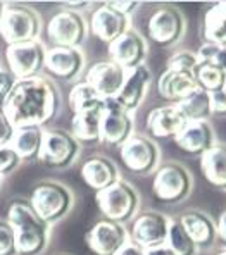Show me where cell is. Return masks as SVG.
Instances as JSON below:
<instances>
[{
  "label": "cell",
  "instance_id": "2e32d148",
  "mask_svg": "<svg viewBox=\"0 0 226 255\" xmlns=\"http://www.w3.org/2000/svg\"><path fill=\"white\" fill-rule=\"evenodd\" d=\"M126 73V69H123L121 66H118V64L109 59V61L92 64L88 67V71H86L85 81L102 99H114V97H118L119 90H121Z\"/></svg>",
  "mask_w": 226,
  "mask_h": 255
},
{
  "label": "cell",
  "instance_id": "7bdbcfd3",
  "mask_svg": "<svg viewBox=\"0 0 226 255\" xmlns=\"http://www.w3.org/2000/svg\"><path fill=\"white\" fill-rule=\"evenodd\" d=\"M145 255H176V254L168 245H159V247H152V249H147Z\"/></svg>",
  "mask_w": 226,
  "mask_h": 255
},
{
  "label": "cell",
  "instance_id": "52a82bcc",
  "mask_svg": "<svg viewBox=\"0 0 226 255\" xmlns=\"http://www.w3.org/2000/svg\"><path fill=\"white\" fill-rule=\"evenodd\" d=\"M78 153H80V143L71 133L62 129L43 131V141L38 155V160L43 166L64 169L76 160Z\"/></svg>",
  "mask_w": 226,
  "mask_h": 255
},
{
  "label": "cell",
  "instance_id": "4dcf8cb0",
  "mask_svg": "<svg viewBox=\"0 0 226 255\" xmlns=\"http://www.w3.org/2000/svg\"><path fill=\"white\" fill-rule=\"evenodd\" d=\"M194 76L199 88L207 93L220 92V90H225L226 86V71L216 66H211V64L199 62L194 71Z\"/></svg>",
  "mask_w": 226,
  "mask_h": 255
},
{
  "label": "cell",
  "instance_id": "8d00e7d4",
  "mask_svg": "<svg viewBox=\"0 0 226 255\" xmlns=\"http://www.w3.org/2000/svg\"><path fill=\"white\" fill-rule=\"evenodd\" d=\"M16 83H17V78L12 74V71H10L9 67L0 66V97L5 99V97L12 92Z\"/></svg>",
  "mask_w": 226,
  "mask_h": 255
},
{
  "label": "cell",
  "instance_id": "d6a6232c",
  "mask_svg": "<svg viewBox=\"0 0 226 255\" xmlns=\"http://www.w3.org/2000/svg\"><path fill=\"white\" fill-rule=\"evenodd\" d=\"M199 62L211 64V66H216L220 69L226 71V47L218 43H204L197 52Z\"/></svg>",
  "mask_w": 226,
  "mask_h": 255
},
{
  "label": "cell",
  "instance_id": "83f0119b",
  "mask_svg": "<svg viewBox=\"0 0 226 255\" xmlns=\"http://www.w3.org/2000/svg\"><path fill=\"white\" fill-rule=\"evenodd\" d=\"M202 35L207 43H218L226 47V2L216 3L206 12Z\"/></svg>",
  "mask_w": 226,
  "mask_h": 255
},
{
  "label": "cell",
  "instance_id": "bcb514c9",
  "mask_svg": "<svg viewBox=\"0 0 226 255\" xmlns=\"http://www.w3.org/2000/svg\"><path fill=\"white\" fill-rule=\"evenodd\" d=\"M3 7H5V5H3V3H2V2H0V17H2V12H3Z\"/></svg>",
  "mask_w": 226,
  "mask_h": 255
},
{
  "label": "cell",
  "instance_id": "6da1fadb",
  "mask_svg": "<svg viewBox=\"0 0 226 255\" xmlns=\"http://www.w3.org/2000/svg\"><path fill=\"white\" fill-rule=\"evenodd\" d=\"M59 104L61 99L55 85L43 76H33L17 80L12 92L3 99L2 112L14 128H43L55 118Z\"/></svg>",
  "mask_w": 226,
  "mask_h": 255
},
{
  "label": "cell",
  "instance_id": "1f68e13d",
  "mask_svg": "<svg viewBox=\"0 0 226 255\" xmlns=\"http://www.w3.org/2000/svg\"><path fill=\"white\" fill-rule=\"evenodd\" d=\"M166 245L176 255H197V245H195V242L190 238V235L187 233L180 221H171L169 223Z\"/></svg>",
  "mask_w": 226,
  "mask_h": 255
},
{
  "label": "cell",
  "instance_id": "e575fe53",
  "mask_svg": "<svg viewBox=\"0 0 226 255\" xmlns=\"http://www.w3.org/2000/svg\"><path fill=\"white\" fill-rule=\"evenodd\" d=\"M0 255H16V236L7 221H0Z\"/></svg>",
  "mask_w": 226,
  "mask_h": 255
},
{
  "label": "cell",
  "instance_id": "f6af8a7d",
  "mask_svg": "<svg viewBox=\"0 0 226 255\" xmlns=\"http://www.w3.org/2000/svg\"><path fill=\"white\" fill-rule=\"evenodd\" d=\"M214 255H226V249H223V250H220V252H216Z\"/></svg>",
  "mask_w": 226,
  "mask_h": 255
},
{
  "label": "cell",
  "instance_id": "8992f818",
  "mask_svg": "<svg viewBox=\"0 0 226 255\" xmlns=\"http://www.w3.org/2000/svg\"><path fill=\"white\" fill-rule=\"evenodd\" d=\"M192 176L182 164L169 162L161 166L152 181V195L161 204H180L190 195Z\"/></svg>",
  "mask_w": 226,
  "mask_h": 255
},
{
  "label": "cell",
  "instance_id": "30bf717a",
  "mask_svg": "<svg viewBox=\"0 0 226 255\" xmlns=\"http://www.w3.org/2000/svg\"><path fill=\"white\" fill-rule=\"evenodd\" d=\"M47 36L54 47L78 48L86 36V22L80 12L62 9L47 24Z\"/></svg>",
  "mask_w": 226,
  "mask_h": 255
},
{
  "label": "cell",
  "instance_id": "d4e9b609",
  "mask_svg": "<svg viewBox=\"0 0 226 255\" xmlns=\"http://www.w3.org/2000/svg\"><path fill=\"white\" fill-rule=\"evenodd\" d=\"M102 114H104V106L99 109H92V111L73 114V119H71V134H73L78 143L81 141V143L86 145H93L102 140L100 138Z\"/></svg>",
  "mask_w": 226,
  "mask_h": 255
},
{
  "label": "cell",
  "instance_id": "ee69618b",
  "mask_svg": "<svg viewBox=\"0 0 226 255\" xmlns=\"http://www.w3.org/2000/svg\"><path fill=\"white\" fill-rule=\"evenodd\" d=\"M64 7H67V10H74L78 12L76 9H83V7H88V2H64Z\"/></svg>",
  "mask_w": 226,
  "mask_h": 255
},
{
  "label": "cell",
  "instance_id": "ba28073f",
  "mask_svg": "<svg viewBox=\"0 0 226 255\" xmlns=\"http://www.w3.org/2000/svg\"><path fill=\"white\" fill-rule=\"evenodd\" d=\"M185 33V17L171 5L159 7L147 21V36L159 47H173Z\"/></svg>",
  "mask_w": 226,
  "mask_h": 255
},
{
  "label": "cell",
  "instance_id": "5bb4252c",
  "mask_svg": "<svg viewBox=\"0 0 226 255\" xmlns=\"http://www.w3.org/2000/svg\"><path fill=\"white\" fill-rule=\"evenodd\" d=\"M171 221L161 212L145 211L133 217L130 236L133 243H137L142 249H152V247L166 245Z\"/></svg>",
  "mask_w": 226,
  "mask_h": 255
},
{
  "label": "cell",
  "instance_id": "8fae6325",
  "mask_svg": "<svg viewBox=\"0 0 226 255\" xmlns=\"http://www.w3.org/2000/svg\"><path fill=\"white\" fill-rule=\"evenodd\" d=\"M133 134V119L118 99H104L102 129L100 138L109 147H121L124 141Z\"/></svg>",
  "mask_w": 226,
  "mask_h": 255
},
{
  "label": "cell",
  "instance_id": "603a6c76",
  "mask_svg": "<svg viewBox=\"0 0 226 255\" xmlns=\"http://www.w3.org/2000/svg\"><path fill=\"white\" fill-rule=\"evenodd\" d=\"M197 88V81L192 73H176V71L166 69L157 81V92H159L161 99L168 100L175 106L183 99H187Z\"/></svg>",
  "mask_w": 226,
  "mask_h": 255
},
{
  "label": "cell",
  "instance_id": "9a60e30c",
  "mask_svg": "<svg viewBox=\"0 0 226 255\" xmlns=\"http://www.w3.org/2000/svg\"><path fill=\"white\" fill-rule=\"evenodd\" d=\"M85 57L80 48L52 47L45 50L43 69L59 81H73L83 71Z\"/></svg>",
  "mask_w": 226,
  "mask_h": 255
},
{
  "label": "cell",
  "instance_id": "d6986e66",
  "mask_svg": "<svg viewBox=\"0 0 226 255\" xmlns=\"http://www.w3.org/2000/svg\"><path fill=\"white\" fill-rule=\"evenodd\" d=\"M175 143L182 152L194 157H202L214 145V131L207 121H192L175 138Z\"/></svg>",
  "mask_w": 226,
  "mask_h": 255
},
{
  "label": "cell",
  "instance_id": "44dd1931",
  "mask_svg": "<svg viewBox=\"0 0 226 255\" xmlns=\"http://www.w3.org/2000/svg\"><path fill=\"white\" fill-rule=\"evenodd\" d=\"M150 80H152V74H150L149 67L145 64L135 67V69H130L126 73V78H124V83L121 90H119L118 97H116L118 102L128 112H133L135 109H138L140 104L144 102Z\"/></svg>",
  "mask_w": 226,
  "mask_h": 255
},
{
  "label": "cell",
  "instance_id": "5b68a950",
  "mask_svg": "<svg viewBox=\"0 0 226 255\" xmlns=\"http://www.w3.org/2000/svg\"><path fill=\"white\" fill-rule=\"evenodd\" d=\"M29 204L35 209L36 214L45 221L52 224L55 221L67 216V212L73 207V193L67 186L55 181L38 183L31 190Z\"/></svg>",
  "mask_w": 226,
  "mask_h": 255
},
{
  "label": "cell",
  "instance_id": "74e56055",
  "mask_svg": "<svg viewBox=\"0 0 226 255\" xmlns=\"http://www.w3.org/2000/svg\"><path fill=\"white\" fill-rule=\"evenodd\" d=\"M211 97V116L226 118V90L209 93Z\"/></svg>",
  "mask_w": 226,
  "mask_h": 255
},
{
  "label": "cell",
  "instance_id": "c3c4849f",
  "mask_svg": "<svg viewBox=\"0 0 226 255\" xmlns=\"http://www.w3.org/2000/svg\"><path fill=\"white\" fill-rule=\"evenodd\" d=\"M225 90H226V86H225Z\"/></svg>",
  "mask_w": 226,
  "mask_h": 255
},
{
  "label": "cell",
  "instance_id": "d590c367",
  "mask_svg": "<svg viewBox=\"0 0 226 255\" xmlns=\"http://www.w3.org/2000/svg\"><path fill=\"white\" fill-rule=\"evenodd\" d=\"M19 162L21 159L9 145H2L0 147V174H7V172L14 171L19 166Z\"/></svg>",
  "mask_w": 226,
  "mask_h": 255
},
{
  "label": "cell",
  "instance_id": "484cf974",
  "mask_svg": "<svg viewBox=\"0 0 226 255\" xmlns=\"http://www.w3.org/2000/svg\"><path fill=\"white\" fill-rule=\"evenodd\" d=\"M202 176L216 190L226 191V145L214 143L201 157Z\"/></svg>",
  "mask_w": 226,
  "mask_h": 255
},
{
  "label": "cell",
  "instance_id": "836d02e7",
  "mask_svg": "<svg viewBox=\"0 0 226 255\" xmlns=\"http://www.w3.org/2000/svg\"><path fill=\"white\" fill-rule=\"evenodd\" d=\"M199 64L197 54L188 50H180L176 54H173L168 59V71H176V73H192L194 74L195 67Z\"/></svg>",
  "mask_w": 226,
  "mask_h": 255
},
{
  "label": "cell",
  "instance_id": "4316f807",
  "mask_svg": "<svg viewBox=\"0 0 226 255\" xmlns=\"http://www.w3.org/2000/svg\"><path fill=\"white\" fill-rule=\"evenodd\" d=\"M41 141H43V128L24 126L14 129L9 147L17 153L21 160H38Z\"/></svg>",
  "mask_w": 226,
  "mask_h": 255
},
{
  "label": "cell",
  "instance_id": "e0dca14e",
  "mask_svg": "<svg viewBox=\"0 0 226 255\" xmlns=\"http://www.w3.org/2000/svg\"><path fill=\"white\" fill-rule=\"evenodd\" d=\"M107 50L112 62L121 66L123 69L130 71L144 64L147 55V45L140 33H137L135 29H128L118 40L109 43Z\"/></svg>",
  "mask_w": 226,
  "mask_h": 255
},
{
  "label": "cell",
  "instance_id": "b9f144b4",
  "mask_svg": "<svg viewBox=\"0 0 226 255\" xmlns=\"http://www.w3.org/2000/svg\"><path fill=\"white\" fill-rule=\"evenodd\" d=\"M116 255H145V249L138 247L137 243H133V242H128L126 245L118 250Z\"/></svg>",
  "mask_w": 226,
  "mask_h": 255
},
{
  "label": "cell",
  "instance_id": "ac0fdd59",
  "mask_svg": "<svg viewBox=\"0 0 226 255\" xmlns=\"http://www.w3.org/2000/svg\"><path fill=\"white\" fill-rule=\"evenodd\" d=\"M92 33L104 43H112L124 35L130 28V17L114 10L107 3H102L90 17Z\"/></svg>",
  "mask_w": 226,
  "mask_h": 255
},
{
  "label": "cell",
  "instance_id": "4fadbf2b",
  "mask_svg": "<svg viewBox=\"0 0 226 255\" xmlns=\"http://www.w3.org/2000/svg\"><path fill=\"white\" fill-rule=\"evenodd\" d=\"M85 242L93 255H116L130 240L126 228L121 223H114L104 217L90 228L85 235Z\"/></svg>",
  "mask_w": 226,
  "mask_h": 255
},
{
  "label": "cell",
  "instance_id": "7a4b0ae2",
  "mask_svg": "<svg viewBox=\"0 0 226 255\" xmlns=\"http://www.w3.org/2000/svg\"><path fill=\"white\" fill-rule=\"evenodd\" d=\"M7 223L14 230L17 255H40L47 249L50 224L41 219L29 202H12L7 212Z\"/></svg>",
  "mask_w": 226,
  "mask_h": 255
},
{
  "label": "cell",
  "instance_id": "3957f363",
  "mask_svg": "<svg viewBox=\"0 0 226 255\" xmlns=\"http://www.w3.org/2000/svg\"><path fill=\"white\" fill-rule=\"evenodd\" d=\"M95 202L100 214L105 219H111L114 223H124L135 217L140 205V197L137 190L126 181H118L109 188L95 193Z\"/></svg>",
  "mask_w": 226,
  "mask_h": 255
},
{
  "label": "cell",
  "instance_id": "ffe728a7",
  "mask_svg": "<svg viewBox=\"0 0 226 255\" xmlns=\"http://www.w3.org/2000/svg\"><path fill=\"white\" fill-rule=\"evenodd\" d=\"M185 125L187 119L180 114L176 106H163L149 112L145 128L147 133L154 138H173L175 140Z\"/></svg>",
  "mask_w": 226,
  "mask_h": 255
},
{
  "label": "cell",
  "instance_id": "7c38bea8",
  "mask_svg": "<svg viewBox=\"0 0 226 255\" xmlns=\"http://www.w3.org/2000/svg\"><path fill=\"white\" fill-rule=\"evenodd\" d=\"M7 67L12 71L17 80L38 76L45 64V47L43 43L35 40L28 43L9 45L5 50Z\"/></svg>",
  "mask_w": 226,
  "mask_h": 255
},
{
  "label": "cell",
  "instance_id": "ab89813d",
  "mask_svg": "<svg viewBox=\"0 0 226 255\" xmlns=\"http://www.w3.org/2000/svg\"><path fill=\"white\" fill-rule=\"evenodd\" d=\"M105 3H107L109 7H112L114 10H118V12H121V14H124V16H128V17H130V14L138 7V2H131V0H128V2L114 0V2H105Z\"/></svg>",
  "mask_w": 226,
  "mask_h": 255
},
{
  "label": "cell",
  "instance_id": "60d3db41",
  "mask_svg": "<svg viewBox=\"0 0 226 255\" xmlns=\"http://www.w3.org/2000/svg\"><path fill=\"white\" fill-rule=\"evenodd\" d=\"M216 236L220 238V242L226 247V211H223L218 217L216 223Z\"/></svg>",
  "mask_w": 226,
  "mask_h": 255
},
{
  "label": "cell",
  "instance_id": "cb8c5ba5",
  "mask_svg": "<svg viewBox=\"0 0 226 255\" xmlns=\"http://www.w3.org/2000/svg\"><path fill=\"white\" fill-rule=\"evenodd\" d=\"M180 223L195 242L197 249H209L216 242V223L201 211H188L180 216Z\"/></svg>",
  "mask_w": 226,
  "mask_h": 255
},
{
  "label": "cell",
  "instance_id": "277c9868",
  "mask_svg": "<svg viewBox=\"0 0 226 255\" xmlns=\"http://www.w3.org/2000/svg\"><path fill=\"white\" fill-rule=\"evenodd\" d=\"M41 22L38 14L26 5L3 7L0 17V36L9 45L28 43L38 40Z\"/></svg>",
  "mask_w": 226,
  "mask_h": 255
},
{
  "label": "cell",
  "instance_id": "7402d4cb",
  "mask_svg": "<svg viewBox=\"0 0 226 255\" xmlns=\"http://www.w3.org/2000/svg\"><path fill=\"white\" fill-rule=\"evenodd\" d=\"M81 179L85 181V185L93 191H102L109 188L111 185H114L118 181V167L114 166V162L105 157L95 155L90 157L83 162L81 166Z\"/></svg>",
  "mask_w": 226,
  "mask_h": 255
},
{
  "label": "cell",
  "instance_id": "f1b7e54d",
  "mask_svg": "<svg viewBox=\"0 0 226 255\" xmlns=\"http://www.w3.org/2000/svg\"><path fill=\"white\" fill-rule=\"evenodd\" d=\"M176 109L187 119V123L207 121L211 118V97L204 90L197 88L187 99H183L180 104H176Z\"/></svg>",
  "mask_w": 226,
  "mask_h": 255
},
{
  "label": "cell",
  "instance_id": "7dc6e473",
  "mask_svg": "<svg viewBox=\"0 0 226 255\" xmlns=\"http://www.w3.org/2000/svg\"><path fill=\"white\" fill-rule=\"evenodd\" d=\"M0 183H2V174H0Z\"/></svg>",
  "mask_w": 226,
  "mask_h": 255
},
{
  "label": "cell",
  "instance_id": "f35d334b",
  "mask_svg": "<svg viewBox=\"0 0 226 255\" xmlns=\"http://www.w3.org/2000/svg\"><path fill=\"white\" fill-rule=\"evenodd\" d=\"M14 129H16V128L12 126V123H10L9 119H7V116L0 111V147L10 143Z\"/></svg>",
  "mask_w": 226,
  "mask_h": 255
},
{
  "label": "cell",
  "instance_id": "f546056e",
  "mask_svg": "<svg viewBox=\"0 0 226 255\" xmlns=\"http://www.w3.org/2000/svg\"><path fill=\"white\" fill-rule=\"evenodd\" d=\"M67 104H69L73 114L85 111H92V109H99L104 106V99L92 88L86 81L76 83L69 90L67 95Z\"/></svg>",
  "mask_w": 226,
  "mask_h": 255
},
{
  "label": "cell",
  "instance_id": "9c48e42d",
  "mask_svg": "<svg viewBox=\"0 0 226 255\" xmlns=\"http://www.w3.org/2000/svg\"><path fill=\"white\" fill-rule=\"evenodd\" d=\"M119 159L133 174H149L159 162V148L150 138L131 134L119 147Z\"/></svg>",
  "mask_w": 226,
  "mask_h": 255
}]
</instances>
